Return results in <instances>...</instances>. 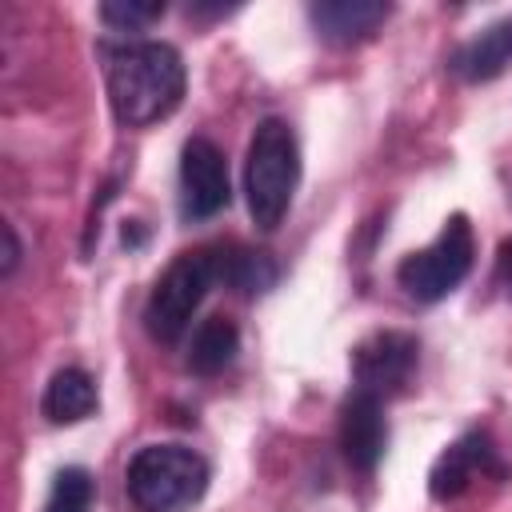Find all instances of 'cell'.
Returning <instances> with one entry per match:
<instances>
[{
    "mask_svg": "<svg viewBox=\"0 0 512 512\" xmlns=\"http://www.w3.org/2000/svg\"><path fill=\"white\" fill-rule=\"evenodd\" d=\"M216 264V280H224L228 288L244 292V296H260L276 284V264L268 252H252V248H228V252H216L212 256Z\"/></svg>",
    "mask_w": 512,
    "mask_h": 512,
    "instance_id": "obj_14",
    "label": "cell"
},
{
    "mask_svg": "<svg viewBox=\"0 0 512 512\" xmlns=\"http://www.w3.org/2000/svg\"><path fill=\"white\" fill-rule=\"evenodd\" d=\"M392 16V4L384 0H312L308 20L320 40L328 44H360L376 36V28Z\"/></svg>",
    "mask_w": 512,
    "mask_h": 512,
    "instance_id": "obj_10",
    "label": "cell"
},
{
    "mask_svg": "<svg viewBox=\"0 0 512 512\" xmlns=\"http://www.w3.org/2000/svg\"><path fill=\"white\" fill-rule=\"evenodd\" d=\"M0 232H4V260H0V276H12V272H16V264H20V240H16V228H12V224H4Z\"/></svg>",
    "mask_w": 512,
    "mask_h": 512,
    "instance_id": "obj_17",
    "label": "cell"
},
{
    "mask_svg": "<svg viewBox=\"0 0 512 512\" xmlns=\"http://www.w3.org/2000/svg\"><path fill=\"white\" fill-rule=\"evenodd\" d=\"M232 200L228 160L208 136H192L180 152V216L200 224L224 212Z\"/></svg>",
    "mask_w": 512,
    "mask_h": 512,
    "instance_id": "obj_7",
    "label": "cell"
},
{
    "mask_svg": "<svg viewBox=\"0 0 512 512\" xmlns=\"http://www.w3.org/2000/svg\"><path fill=\"white\" fill-rule=\"evenodd\" d=\"M164 16V0H108L100 4V20L112 32H140Z\"/></svg>",
    "mask_w": 512,
    "mask_h": 512,
    "instance_id": "obj_16",
    "label": "cell"
},
{
    "mask_svg": "<svg viewBox=\"0 0 512 512\" xmlns=\"http://www.w3.org/2000/svg\"><path fill=\"white\" fill-rule=\"evenodd\" d=\"M472 260H476L472 224H468L464 212H452L428 248L408 252V256L396 264V284H400L412 300L436 304V300H444L452 288L464 284V276L472 272Z\"/></svg>",
    "mask_w": 512,
    "mask_h": 512,
    "instance_id": "obj_4",
    "label": "cell"
},
{
    "mask_svg": "<svg viewBox=\"0 0 512 512\" xmlns=\"http://www.w3.org/2000/svg\"><path fill=\"white\" fill-rule=\"evenodd\" d=\"M240 352V332L228 316H208L200 320V328L192 332V344H188V368L196 376H216L224 372Z\"/></svg>",
    "mask_w": 512,
    "mask_h": 512,
    "instance_id": "obj_13",
    "label": "cell"
},
{
    "mask_svg": "<svg viewBox=\"0 0 512 512\" xmlns=\"http://www.w3.org/2000/svg\"><path fill=\"white\" fill-rule=\"evenodd\" d=\"M212 280H216L212 252H180L164 268V276L152 284V292H148V304H144V328H148V336L156 344H176L188 332L192 312L208 296Z\"/></svg>",
    "mask_w": 512,
    "mask_h": 512,
    "instance_id": "obj_5",
    "label": "cell"
},
{
    "mask_svg": "<svg viewBox=\"0 0 512 512\" xmlns=\"http://www.w3.org/2000/svg\"><path fill=\"white\" fill-rule=\"evenodd\" d=\"M416 364H420L416 336L396 332V328L372 332L352 348V380H356L360 392H368L376 400H388V396L404 392L416 376Z\"/></svg>",
    "mask_w": 512,
    "mask_h": 512,
    "instance_id": "obj_6",
    "label": "cell"
},
{
    "mask_svg": "<svg viewBox=\"0 0 512 512\" xmlns=\"http://www.w3.org/2000/svg\"><path fill=\"white\" fill-rule=\"evenodd\" d=\"M136 512H184L208 492V460L184 444H144L124 468Z\"/></svg>",
    "mask_w": 512,
    "mask_h": 512,
    "instance_id": "obj_3",
    "label": "cell"
},
{
    "mask_svg": "<svg viewBox=\"0 0 512 512\" xmlns=\"http://www.w3.org/2000/svg\"><path fill=\"white\" fill-rule=\"evenodd\" d=\"M104 60V88L112 116L124 128H148L168 120L184 100V60L164 40H120L100 44Z\"/></svg>",
    "mask_w": 512,
    "mask_h": 512,
    "instance_id": "obj_1",
    "label": "cell"
},
{
    "mask_svg": "<svg viewBox=\"0 0 512 512\" xmlns=\"http://www.w3.org/2000/svg\"><path fill=\"white\" fill-rule=\"evenodd\" d=\"M388 448V420L384 400L352 388L340 404V452L356 472H372Z\"/></svg>",
    "mask_w": 512,
    "mask_h": 512,
    "instance_id": "obj_9",
    "label": "cell"
},
{
    "mask_svg": "<svg viewBox=\"0 0 512 512\" xmlns=\"http://www.w3.org/2000/svg\"><path fill=\"white\" fill-rule=\"evenodd\" d=\"M300 184V144L296 132L268 116L256 124L244 156V200L248 216L260 232H276L280 220L288 216V204Z\"/></svg>",
    "mask_w": 512,
    "mask_h": 512,
    "instance_id": "obj_2",
    "label": "cell"
},
{
    "mask_svg": "<svg viewBox=\"0 0 512 512\" xmlns=\"http://www.w3.org/2000/svg\"><path fill=\"white\" fill-rule=\"evenodd\" d=\"M92 500H96V480L88 468H60L52 476V488H48V500H44V512H92Z\"/></svg>",
    "mask_w": 512,
    "mask_h": 512,
    "instance_id": "obj_15",
    "label": "cell"
},
{
    "mask_svg": "<svg viewBox=\"0 0 512 512\" xmlns=\"http://www.w3.org/2000/svg\"><path fill=\"white\" fill-rule=\"evenodd\" d=\"M508 64H512V12L500 16L496 24L480 28L472 40H464V44L452 52V60H448V68H452L460 80H468V84L496 80Z\"/></svg>",
    "mask_w": 512,
    "mask_h": 512,
    "instance_id": "obj_11",
    "label": "cell"
},
{
    "mask_svg": "<svg viewBox=\"0 0 512 512\" xmlns=\"http://www.w3.org/2000/svg\"><path fill=\"white\" fill-rule=\"evenodd\" d=\"M96 404L100 396L84 368H60L40 396V412L48 416V424H80L96 412Z\"/></svg>",
    "mask_w": 512,
    "mask_h": 512,
    "instance_id": "obj_12",
    "label": "cell"
},
{
    "mask_svg": "<svg viewBox=\"0 0 512 512\" xmlns=\"http://www.w3.org/2000/svg\"><path fill=\"white\" fill-rule=\"evenodd\" d=\"M504 472L508 468H504L492 436L484 428H472L436 456V464L428 472V492H432V500L448 504V500H460L480 476H504Z\"/></svg>",
    "mask_w": 512,
    "mask_h": 512,
    "instance_id": "obj_8",
    "label": "cell"
}]
</instances>
